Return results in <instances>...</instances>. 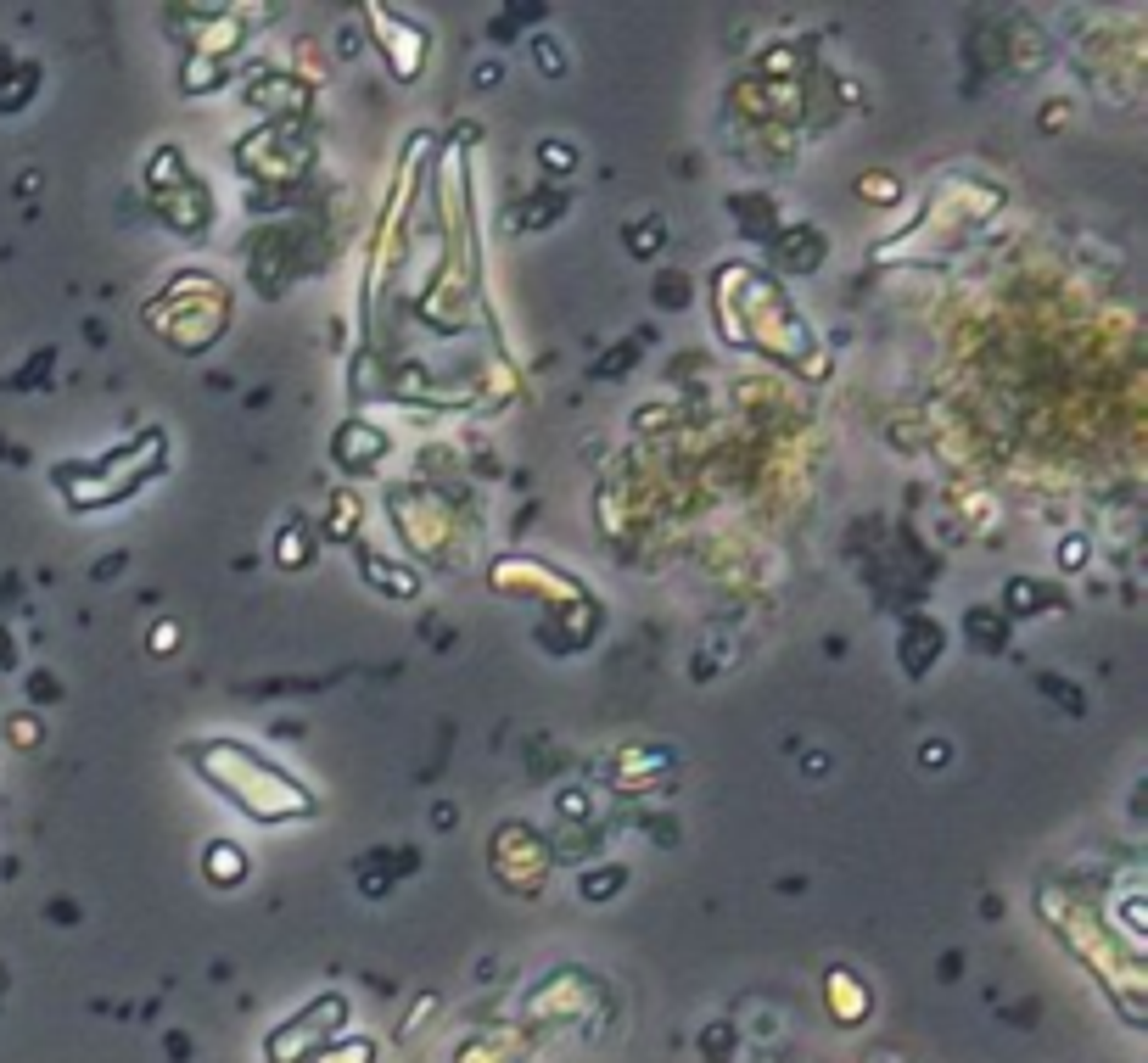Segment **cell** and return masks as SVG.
<instances>
[{"label": "cell", "instance_id": "6da1fadb", "mask_svg": "<svg viewBox=\"0 0 1148 1063\" xmlns=\"http://www.w3.org/2000/svg\"><path fill=\"white\" fill-rule=\"evenodd\" d=\"M202 862L213 868V879H219V884H235V879H241V851H235V845H213Z\"/></svg>", "mask_w": 1148, "mask_h": 1063}, {"label": "cell", "instance_id": "7a4b0ae2", "mask_svg": "<svg viewBox=\"0 0 1148 1063\" xmlns=\"http://www.w3.org/2000/svg\"><path fill=\"white\" fill-rule=\"evenodd\" d=\"M544 162H550V168H572V146H555V140H550V146H544Z\"/></svg>", "mask_w": 1148, "mask_h": 1063}]
</instances>
